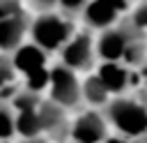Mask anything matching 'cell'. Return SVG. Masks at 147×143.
<instances>
[{
  "instance_id": "20",
  "label": "cell",
  "mask_w": 147,
  "mask_h": 143,
  "mask_svg": "<svg viewBox=\"0 0 147 143\" xmlns=\"http://www.w3.org/2000/svg\"><path fill=\"white\" fill-rule=\"evenodd\" d=\"M108 2H110L113 7H117L122 14H126V12H131V9H133V5H136L138 0H108Z\"/></svg>"
},
{
  "instance_id": "6",
  "label": "cell",
  "mask_w": 147,
  "mask_h": 143,
  "mask_svg": "<svg viewBox=\"0 0 147 143\" xmlns=\"http://www.w3.org/2000/svg\"><path fill=\"white\" fill-rule=\"evenodd\" d=\"M110 136V125L103 115V111H96V108H87V111H80L74 122H71V141H78V143H103L106 138Z\"/></svg>"
},
{
  "instance_id": "18",
  "label": "cell",
  "mask_w": 147,
  "mask_h": 143,
  "mask_svg": "<svg viewBox=\"0 0 147 143\" xmlns=\"http://www.w3.org/2000/svg\"><path fill=\"white\" fill-rule=\"evenodd\" d=\"M87 2L90 0H60V9L67 12V14H71V16H80Z\"/></svg>"
},
{
  "instance_id": "14",
  "label": "cell",
  "mask_w": 147,
  "mask_h": 143,
  "mask_svg": "<svg viewBox=\"0 0 147 143\" xmlns=\"http://www.w3.org/2000/svg\"><path fill=\"white\" fill-rule=\"evenodd\" d=\"M0 136L5 143H11L14 138H18L16 131V108L11 106L9 99H2L0 104Z\"/></svg>"
},
{
  "instance_id": "5",
  "label": "cell",
  "mask_w": 147,
  "mask_h": 143,
  "mask_svg": "<svg viewBox=\"0 0 147 143\" xmlns=\"http://www.w3.org/2000/svg\"><path fill=\"white\" fill-rule=\"evenodd\" d=\"M99 60V51H96V39L92 35L90 28L85 30H78L69 42L67 46L60 51V62H64L67 67L76 69V72H85L90 74L92 69H96Z\"/></svg>"
},
{
  "instance_id": "3",
  "label": "cell",
  "mask_w": 147,
  "mask_h": 143,
  "mask_svg": "<svg viewBox=\"0 0 147 143\" xmlns=\"http://www.w3.org/2000/svg\"><path fill=\"white\" fill-rule=\"evenodd\" d=\"M48 97L57 104H62L67 111H80L83 99V81H78V72L67 67L64 62H57L51 67V85Z\"/></svg>"
},
{
  "instance_id": "10",
  "label": "cell",
  "mask_w": 147,
  "mask_h": 143,
  "mask_svg": "<svg viewBox=\"0 0 147 143\" xmlns=\"http://www.w3.org/2000/svg\"><path fill=\"white\" fill-rule=\"evenodd\" d=\"M80 18H83L85 28L101 32V30H106V28L117 25L124 16H122V12H119L117 7H113L108 0H90V2L85 5V9H83Z\"/></svg>"
},
{
  "instance_id": "12",
  "label": "cell",
  "mask_w": 147,
  "mask_h": 143,
  "mask_svg": "<svg viewBox=\"0 0 147 143\" xmlns=\"http://www.w3.org/2000/svg\"><path fill=\"white\" fill-rule=\"evenodd\" d=\"M83 99H85V104L92 106V108H103V106L113 99L108 85L101 81V76H99L96 72H90V74L83 78Z\"/></svg>"
},
{
  "instance_id": "23",
  "label": "cell",
  "mask_w": 147,
  "mask_h": 143,
  "mask_svg": "<svg viewBox=\"0 0 147 143\" xmlns=\"http://www.w3.org/2000/svg\"><path fill=\"white\" fill-rule=\"evenodd\" d=\"M140 76H142V78H147V60H145V65L140 67Z\"/></svg>"
},
{
  "instance_id": "15",
  "label": "cell",
  "mask_w": 147,
  "mask_h": 143,
  "mask_svg": "<svg viewBox=\"0 0 147 143\" xmlns=\"http://www.w3.org/2000/svg\"><path fill=\"white\" fill-rule=\"evenodd\" d=\"M23 85L34 90V92H48V85H51V67H41L37 72H30L23 76Z\"/></svg>"
},
{
  "instance_id": "17",
  "label": "cell",
  "mask_w": 147,
  "mask_h": 143,
  "mask_svg": "<svg viewBox=\"0 0 147 143\" xmlns=\"http://www.w3.org/2000/svg\"><path fill=\"white\" fill-rule=\"evenodd\" d=\"M23 12H25L23 0H0V18L2 16H16Z\"/></svg>"
},
{
  "instance_id": "13",
  "label": "cell",
  "mask_w": 147,
  "mask_h": 143,
  "mask_svg": "<svg viewBox=\"0 0 147 143\" xmlns=\"http://www.w3.org/2000/svg\"><path fill=\"white\" fill-rule=\"evenodd\" d=\"M16 131L21 138L28 136H41V118H39V106L37 108H25V111H16Z\"/></svg>"
},
{
  "instance_id": "16",
  "label": "cell",
  "mask_w": 147,
  "mask_h": 143,
  "mask_svg": "<svg viewBox=\"0 0 147 143\" xmlns=\"http://www.w3.org/2000/svg\"><path fill=\"white\" fill-rule=\"evenodd\" d=\"M129 18H131L140 30L147 32V0H138V2L133 5V9L129 12Z\"/></svg>"
},
{
  "instance_id": "24",
  "label": "cell",
  "mask_w": 147,
  "mask_h": 143,
  "mask_svg": "<svg viewBox=\"0 0 147 143\" xmlns=\"http://www.w3.org/2000/svg\"><path fill=\"white\" fill-rule=\"evenodd\" d=\"M138 143H147V134H145V136H142V138H140Z\"/></svg>"
},
{
  "instance_id": "9",
  "label": "cell",
  "mask_w": 147,
  "mask_h": 143,
  "mask_svg": "<svg viewBox=\"0 0 147 143\" xmlns=\"http://www.w3.org/2000/svg\"><path fill=\"white\" fill-rule=\"evenodd\" d=\"M30 25H32V18H30L28 12L16 14V16H2L0 18V46H2V53L16 51L23 44V39L30 35Z\"/></svg>"
},
{
  "instance_id": "7",
  "label": "cell",
  "mask_w": 147,
  "mask_h": 143,
  "mask_svg": "<svg viewBox=\"0 0 147 143\" xmlns=\"http://www.w3.org/2000/svg\"><path fill=\"white\" fill-rule=\"evenodd\" d=\"M69 113L62 104L53 101L51 97H46L41 104H39V118H41V129H44V136H48L51 141H64L67 136H71V122L69 120Z\"/></svg>"
},
{
  "instance_id": "1",
  "label": "cell",
  "mask_w": 147,
  "mask_h": 143,
  "mask_svg": "<svg viewBox=\"0 0 147 143\" xmlns=\"http://www.w3.org/2000/svg\"><path fill=\"white\" fill-rule=\"evenodd\" d=\"M101 111L110 129H115V134H122L133 141H140L147 134V99H138L131 95H117Z\"/></svg>"
},
{
  "instance_id": "2",
  "label": "cell",
  "mask_w": 147,
  "mask_h": 143,
  "mask_svg": "<svg viewBox=\"0 0 147 143\" xmlns=\"http://www.w3.org/2000/svg\"><path fill=\"white\" fill-rule=\"evenodd\" d=\"M74 18L76 16H71L62 9L39 12L30 25V39L37 42L41 48H46L48 53H60L67 46V42L78 32Z\"/></svg>"
},
{
  "instance_id": "21",
  "label": "cell",
  "mask_w": 147,
  "mask_h": 143,
  "mask_svg": "<svg viewBox=\"0 0 147 143\" xmlns=\"http://www.w3.org/2000/svg\"><path fill=\"white\" fill-rule=\"evenodd\" d=\"M103 143H138V141H133V138H126V136H122V134H110Z\"/></svg>"
},
{
  "instance_id": "22",
  "label": "cell",
  "mask_w": 147,
  "mask_h": 143,
  "mask_svg": "<svg viewBox=\"0 0 147 143\" xmlns=\"http://www.w3.org/2000/svg\"><path fill=\"white\" fill-rule=\"evenodd\" d=\"M16 143H51V138L48 136H28V138H21V141H16Z\"/></svg>"
},
{
  "instance_id": "4",
  "label": "cell",
  "mask_w": 147,
  "mask_h": 143,
  "mask_svg": "<svg viewBox=\"0 0 147 143\" xmlns=\"http://www.w3.org/2000/svg\"><path fill=\"white\" fill-rule=\"evenodd\" d=\"M140 35H147V32L140 30L129 16H124L117 25L101 30L99 37H96L99 60H117V62H122L124 55H126V48H129L131 42L138 39Z\"/></svg>"
},
{
  "instance_id": "26",
  "label": "cell",
  "mask_w": 147,
  "mask_h": 143,
  "mask_svg": "<svg viewBox=\"0 0 147 143\" xmlns=\"http://www.w3.org/2000/svg\"><path fill=\"white\" fill-rule=\"evenodd\" d=\"M71 143H78V141H71Z\"/></svg>"
},
{
  "instance_id": "8",
  "label": "cell",
  "mask_w": 147,
  "mask_h": 143,
  "mask_svg": "<svg viewBox=\"0 0 147 143\" xmlns=\"http://www.w3.org/2000/svg\"><path fill=\"white\" fill-rule=\"evenodd\" d=\"M96 74L108 85L110 95L117 97V95H126L136 85V76L140 74V69H133V67L117 62V60H101L96 67Z\"/></svg>"
},
{
  "instance_id": "19",
  "label": "cell",
  "mask_w": 147,
  "mask_h": 143,
  "mask_svg": "<svg viewBox=\"0 0 147 143\" xmlns=\"http://www.w3.org/2000/svg\"><path fill=\"white\" fill-rule=\"evenodd\" d=\"M28 5L39 14V12H53L60 9V0H28Z\"/></svg>"
},
{
  "instance_id": "25",
  "label": "cell",
  "mask_w": 147,
  "mask_h": 143,
  "mask_svg": "<svg viewBox=\"0 0 147 143\" xmlns=\"http://www.w3.org/2000/svg\"><path fill=\"white\" fill-rule=\"evenodd\" d=\"M142 85H145V95H147V78H145V83H142Z\"/></svg>"
},
{
  "instance_id": "11",
  "label": "cell",
  "mask_w": 147,
  "mask_h": 143,
  "mask_svg": "<svg viewBox=\"0 0 147 143\" xmlns=\"http://www.w3.org/2000/svg\"><path fill=\"white\" fill-rule=\"evenodd\" d=\"M48 55L51 53L46 48H41L32 39L23 42L16 51H11V60H14V65H16V69H18L21 76L30 74V72H37L41 67H48Z\"/></svg>"
}]
</instances>
